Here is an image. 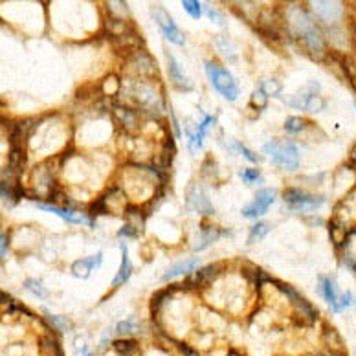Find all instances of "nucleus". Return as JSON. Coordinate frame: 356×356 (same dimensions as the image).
Segmentation results:
<instances>
[{
  "label": "nucleus",
  "mask_w": 356,
  "mask_h": 356,
  "mask_svg": "<svg viewBox=\"0 0 356 356\" xmlns=\"http://www.w3.org/2000/svg\"><path fill=\"white\" fill-rule=\"evenodd\" d=\"M263 153H266L272 158V162L276 165H279L281 169L287 171H294L300 165V153L298 147L290 141H279V140H272L268 143H265Z\"/></svg>",
  "instance_id": "nucleus-1"
},
{
  "label": "nucleus",
  "mask_w": 356,
  "mask_h": 356,
  "mask_svg": "<svg viewBox=\"0 0 356 356\" xmlns=\"http://www.w3.org/2000/svg\"><path fill=\"white\" fill-rule=\"evenodd\" d=\"M206 74L209 83L215 86V90L228 101H235L239 96V86L233 79V75L217 62H206Z\"/></svg>",
  "instance_id": "nucleus-2"
},
{
  "label": "nucleus",
  "mask_w": 356,
  "mask_h": 356,
  "mask_svg": "<svg viewBox=\"0 0 356 356\" xmlns=\"http://www.w3.org/2000/svg\"><path fill=\"white\" fill-rule=\"evenodd\" d=\"M318 90H320L318 83H309L290 99V105L296 108H301V110H307V112H320L325 108V99L320 96Z\"/></svg>",
  "instance_id": "nucleus-3"
},
{
  "label": "nucleus",
  "mask_w": 356,
  "mask_h": 356,
  "mask_svg": "<svg viewBox=\"0 0 356 356\" xmlns=\"http://www.w3.org/2000/svg\"><path fill=\"white\" fill-rule=\"evenodd\" d=\"M292 20V26L296 28V31L300 33V37L307 42V46L311 48L312 51H322L323 44H322V39H320V33H318V29L314 28V22H312L311 18L307 17L305 13L298 11L296 9L294 15L290 17Z\"/></svg>",
  "instance_id": "nucleus-4"
},
{
  "label": "nucleus",
  "mask_w": 356,
  "mask_h": 356,
  "mask_svg": "<svg viewBox=\"0 0 356 356\" xmlns=\"http://www.w3.org/2000/svg\"><path fill=\"white\" fill-rule=\"evenodd\" d=\"M151 13H153L154 20H156L160 31L164 33L165 39L171 40V42H175V44H184V42H186V39H184V33H182L180 29H178V26L175 24V20L171 18V15L165 11L164 7H162V6H153Z\"/></svg>",
  "instance_id": "nucleus-5"
},
{
  "label": "nucleus",
  "mask_w": 356,
  "mask_h": 356,
  "mask_svg": "<svg viewBox=\"0 0 356 356\" xmlns=\"http://www.w3.org/2000/svg\"><path fill=\"white\" fill-rule=\"evenodd\" d=\"M276 195H277V191L274 189V187L259 189V191L255 193V198L252 200V204L243 209V215L248 217V219H255V217L263 215L266 209L270 208V204H274Z\"/></svg>",
  "instance_id": "nucleus-6"
},
{
  "label": "nucleus",
  "mask_w": 356,
  "mask_h": 356,
  "mask_svg": "<svg viewBox=\"0 0 356 356\" xmlns=\"http://www.w3.org/2000/svg\"><path fill=\"white\" fill-rule=\"evenodd\" d=\"M285 200L292 206L294 209H316L323 204L322 197H316V195H309L305 191H300V189H289L285 193Z\"/></svg>",
  "instance_id": "nucleus-7"
},
{
  "label": "nucleus",
  "mask_w": 356,
  "mask_h": 356,
  "mask_svg": "<svg viewBox=\"0 0 356 356\" xmlns=\"http://www.w3.org/2000/svg\"><path fill=\"white\" fill-rule=\"evenodd\" d=\"M37 208L42 209V211H48V213H53V215L61 217V219H64V221L68 222H74V224H85V222H88V219H86L85 215H81V213H77V211H72V209H62L59 208V206H55V204H42L39 202L37 204Z\"/></svg>",
  "instance_id": "nucleus-8"
},
{
  "label": "nucleus",
  "mask_w": 356,
  "mask_h": 356,
  "mask_svg": "<svg viewBox=\"0 0 356 356\" xmlns=\"http://www.w3.org/2000/svg\"><path fill=\"white\" fill-rule=\"evenodd\" d=\"M165 59H167V68H169V77L171 81L175 83L178 88H182V90H191L193 85L191 81L187 79L186 74L180 70V66H178V62H176V59L173 57V53L171 51H165Z\"/></svg>",
  "instance_id": "nucleus-9"
},
{
  "label": "nucleus",
  "mask_w": 356,
  "mask_h": 356,
  "mask_svg": "<svg viewBox=\"0 0 356 356\" xmlns=\"http://www.w3.org/2000/svg\"><path fill=\"white\" fill-rule=\"evenodd\" d=\"M101 259H103V255L96 254V255H92V257H86V259L75 261L74 265H72V274H74L75 277H79V279H86L92 272L96 270L97 266L101 265Z\"/></svg>",
  "instance_id": "nucleus-10"
},
{
  "label": "nucleus",
  "mask_w": 356,
  "mask_h": 356,
  "mask_svg": "<svg viewBox=\"0 0 356 356\" xmlns=\"http://www.w3.org/2000/svg\"><path fill=\"white\" fill-rule=\"evenodd\" d=\"M187 206L193 211H198V213H213V206L209 204L206 193L200 191V187H193L189 195H187Z\"/></svg>",
  "instance_id": "nucleus-11"
},
{
  "label": "nucleus",
  "mask_w": 356,
  "mask_h": 356,
  "mask_svg": "<svg viewBox=\"0 0 356 356\" xmlns=\"http://www.w3.org/2000/svg\"><path fill=\"white\" fill-rule=\"evenodd\" d=\"M213 125H215V116H206L202 123H198L195 132H191V130L187 132V136H189V151H191V153H197L198 149L202 147L204 134H206V130H208L209 127H213Z\"/></svg>",
  "instance_id": "nucleus-12"
},
{
  "label": "nucleus",
  "mask_w": 356,
  "mask_h": 356,
  "mask_svg": "<svg viewBox=\"0 0 356 356\" xmlns=\"http://www.w3.org/2000/svg\"><path fill=\"white\" fill-rule=\"evenodd\" d=\"M119 248H121V266H119V272L116 274L112 281V287H121L123 283L129 281L130 274H132V265H130V259H129V250H127V244L121 241L119 244Z\"/></svg>",
  "instance_id": "nucleus-13"
},
{
  "label": "nucleus",
  "mask_w": 356,
  "mask_h": 356,
  "mask_svg": "<svg viewBox=\"0 0 356 356\" xmlns=\"http://www.w3.org/2000/svg\"><path fill=\"white\" fill-rule=\"evenodd\" d=\"M197 266H198L197 259H186V261H182V263H176V265L171 266L169 270L162 276V281H171V279H175V277H180V276H184V274H189V272L197 270Z\"/></svg>",
  "instance_id": "nucleus-14"
},
{
  "label": "nucleus",
  "mask_w": 356,
  "mask_h": 356,
  "mask_svg": "<svg viewBox=\"0 0 356 356\" xmlns=\"http://www.w3.org/2000/svg\"><path fill=\"white\" fill-rule=\"evenodd\" d=\"M320 292L323 294L325 301L331 305V309H333L334 312L338 311V298L340 296L336 294V290H334L333 279H329V277H325V276L320 277Z\"/></svg>",
  "instance_id": "nucleus-15"
},
{
  "label": "nucleus",
  "mask_w": 356,
  "mask_h": 356,
  "mask_svg": "<svg viewBox=\"0 0 356 356\" xmlns=\"http://www.w3.org/2000/svg\"><path fill=\"white\" fill-rule=\"evenodd\" d=\"M270 232V224H266V222H257L252 230H250V235H248V244H254V243H259L261 239L265 237L266 233Z\"/></svg>",
  "instance_id": "nucleus-16"
},
{
  "label": "nucleus",
  "mask_w": 356,
  "mask_h": 356,
  "mask_svg": "<svg viewBox=\"0 0 356 356\" xmlns=\"http://www.w3.org/2000/svg\"><path fill=\"white\" fill-rule=\"evenodd\" d=\"M114 349L118 351L119 355L130 356L138 351V344L132 342V340H118V342H114Z\"/></svg>",
  "instance_id": "nucleus-17"
},
{
  "label": "nucleus",
  "mask_w": 356,
  "mask_h": 356,
  "mask_svg": "<svg viewBox=\"0 0 356 356\" xmlns=\"http://www.w3.org/2000/svg\"><path fill=\"white\" fill-rule=\"evenodd\" d=\"M219 235H221V232H217L215 228H204V232L200 233V239H198V241H202V243L197 244L195 248H197V250L206 248V246H208L209 243H213V241H215Z\"/></svg>",
  "instance_id": "nucleus-18"
},
{
  "label": "nucleus",
  "mask_w": 356,
  "mask_h": 356,
  "mask_svg": "<svg viewBox=\"0 0 356 356\" xmlns=\"http://www.w3.org/2000/svg\"><path fill=\"white\" fill-rule=\"evenodd\" d=\"M261 90L265 92L266 96H279L281 94V83L277 79H274V77L265 79L261 83Z\"/></svg>",
  "instance_id": "nucleus-19"
},
{
  "label": "nucleus",
  "mask_w": 356,
  "mask_h": 356,
  "mask_svg": "<svg viewBox=\"0 0 356 356\" xmlns=\"http://www.w3.org/2000/svg\"><path fill=\"white\" fill-rule=\"evenodd\" d=\"M138 323L134 320H125V322H119L118 327H116V333L121 334V336H129V334H134L138 333Z\"/></svg>",
  "instance_id": "nucleus-20"
},
{
  "label": "nucleus",
  "mask_w": 356,
  "mask_h": 356,
  "mask_svg": "<svg viewBox=\"0 0 356 356\" xmlns=\"http://www.w3.org/2000/svg\"><path fill=\"white\" fill-rule=\"evenodd\" d=\"M307 127V121L301 118H289L287 121H285V129L289 130V132H301V130Z\"/></svg>",
  "instance_id": "nucleus-21"
},
{
  "label": "nucleus",
  "mask_w": 356,
  "mask_h": 356,
  "mask_svg": "<svg viewBox=\"0 0 356 356\" xmlns=\"http://www.w3.org/2000/svg\"><path fill=\"white\" fill-rule=\"evenodd\" d=\"M182 6H184V9H186L193 18H198L202 15V11H200V2H197V0H184Z\"/></svg>",
  "instance_id": "nucleus-22"
},
{
  "label": "nucleus",
  "mask_w": 356,
  "mask_h": 356,
  "mask_svg": "<svg viewBox=\"0 0 356 356\" xmlns=\"http://www.w3.org/2000/svg\"><path fill=\"white\" fill-rule=\"evenodd\" d=\"M26 289H28L29 292H33L35 296H39V298H46V296H48L44 287H42L39 281H35V279H28V281H26Z\"/></svg>",
  "instance_id": "nucleus-23"
},
{
  "label": "nucleus",
  "mask_w": 356,
  "mask_h": 356,
  "mask_svg": "<svg viewBox=\"0 0 356 356\" xmlns=\"http://www.w3.org/2000/svg\"><path fill=\"white\" fill-rule=\"evenodd\" d=\"M266 101H268V96H266L265 92L261 90V88L254 90V94H252V105H254L255 108H265Z\"/></svg>",
  "instance_id": "nucleus-24"
},
{
  "label": "nucleus",
  "mask_w": 356,
  "mask_h": 356,
  "mask_svg": "<svg viewBox=\"0 0 356 356\" xmlns=\"http://www.w3.org/2000/svg\"><path fill=\"white\" fill-rule=\"evenodd\" d=\"M241 178H243L246 184H257L261 182V175L257 169H244L241 171Z\"/></svg>",
  "instance_id": "nucleus-25"
},
{
  "label": "nucleus",
  "mask_w": 356,
  "mask_h": 356,
  "mask_svg": "<svg viewBox=\"0 0 356 356\" xmlns=\"http://www.w3.org/2000/svg\"><path fill=\"white\" fill-rule=\"evenodd\" d=\"M235 147H237V151H239V153H241V154H243V156H244V158H246V160H250V162H254V164H257V162H259V156H257V154L252 153L250 149L244 147L243 143H237Z\"/></svg>",
  "instance_id": "nucleus-26"
},
{
  "label": "nucleus",
  "mask_w": 356,
  "mask_h": 356,
  "mask_svg": "<svg viewBox=\"0 0 356 356\" xmlns=\"http://www.w3.org/2000/svg\"><path fill=\"white\" fill-rule=\"evenodd\" d=\"M353 303V294L351 292H345V294H342L338 298V311L336 312H340V311H344V309H347V307Z\"/></svg>",
  "instance_id": "nucleus-27"
},
{
  "label": "nucleus",
  "mask_w": 356,
  "mask_h": 356,
  "mask_svg": "<svg viewBox=\"0 0 356 356\" xmlns=\"http://www.w3.org/2000/svg\"><path fill=\"white\" fill-rule=\"evenodd\" d=\"M48 320H50L51 323H55L57 329H61V331H68V327H70L64 318H57V316H51V314H48Z\"/></svg>",
  "instance_id": "nucleus-28"
},
{
  "label": "nucleus",
  "mask_w": 356,
  "mask_h": 356,
  "mask_svg": "<svg viewBox=\"0 0 356 356\" xmlns=\"http://www.w3.org/2000/svg\"><path fill=\"white\" fill-rule=\"evenodd\" d=\"M180 351L182 353H186L187 356H198V353H195L191 347H187V345H184V344H180Z\"/></svg>",
  "instance_id": "nucleus-29"
},
{
  "label": "nucleus",
  "mask_w": 356,
  "mask_h": 356,
  "mask_svg": "<svg viewBox=\"0 0 356 356\" xmlns=\"http://www.w3.org/2000/svg\"><path fill=\"white\" fill-rule=\"evenodd\" d=\"M6 248H7V235L6 233H2V248H0L2 257H6Z\"/></svg>",
  "instance_id": "nucleus-30"
}]
</instances>
